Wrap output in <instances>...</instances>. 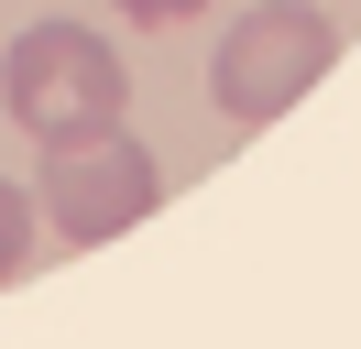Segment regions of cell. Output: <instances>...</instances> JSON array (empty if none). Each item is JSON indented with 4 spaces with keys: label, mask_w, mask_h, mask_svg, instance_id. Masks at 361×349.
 Here are the masks:
<instances>
[{
    "label": "cell",
    "mask_w": 361,
    "mask_h": 349,
    "mask_svg": "<svg viewBox=\"0 0 361 349\" xmlns=\"http://www.w3.org/2000/svg\"><path fill=\"white\" fill-rule=\"evenodd\" d=\"M0 99L33 142H77V131H110L132 109V77L88 22H23L11 55H0Z\"/></svg>",
    "instance_id": "cell-1"
},
{
    "label": "cell",
    "mask_w": 361,
    "mask_h": 349,
    "mask_svg": "<svg viewBox=\"0 0 361 349\" xmlns=\"http://www.w3.org/2000/svg\"><path fill=\"white\" fill-rule=\"evenodd\" d=\"M329 65H339V22L329 11H307V0H252L219 33V55H208V99L241 131H263V120H285Z\"/></svg>",
    "instance_id": "cell-2"
},
{
    "label": "cell",
    "mask_w": 361,
    "mask_h": 349,
    "mask_svg": "<svg viewBox=\"0 0 361 349\" xmlns=\"http://www.w3.org/2000/svg\"><path fill=\"white\" fill-rule=\"evenodd\" d=\"M154 208H164V164H154L121 120H110V131H77V142H44V174H33V229L99 251V240L142 229Z\"/></svg>",
    "instance_id": "cell-3"
},
{
    "label": "cell",
    "mask_w": 361,
    "mask_h": 349,
    "mask_svg": "<svg viewBox=\"0 0 361 349\" xmlns=\"http://www.w3.org/2000/svg\"><path fill=\"white\" fill-rule=\"evenodd\" d=\"M23 262H33V196L11 186V174H0V284L23 273Z\"/></svg>",
    "instance_id": "cell-4"
},
{
    "label": "cell",
    "mask_w": 361,
    "mask_h": 349,
    "mask_svg": "<svg viewBox=\"0 0 361 349\" xmlns=\"http://www.w3.org/2000/svg\"><path fill=\"white\" fill-rule=\"evenodd\" d=\"M132 22H186V11H208V0H121Z\"/></svg>",
    "instance_id": "cell-5"
}]
</instances>
